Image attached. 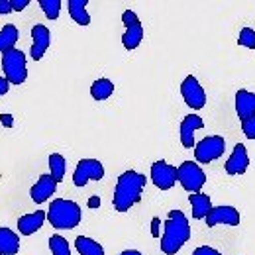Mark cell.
<instances>
[{
	"mask_svg": "<svg viewBox=\"0 0 255 255\" xmlns=\"http://www.w3.org/2000/svg\"><path fill=\"white\" fill-rule=\"evenodd\" d=\"M181 95L192 110H200V108L206 106V93H204L202 85L198 83V79L194 75L185 77V81L181 85Z\"/></svg>",
	"mask_w": 255,
	"mask_h": 255,
	"instance_id": "cell-9",
	"label": "cell"
},
{
	"mask_svg": "<svg viewBox=\"0 0 255 255\" xmlns=\"http://www.w3.org/2000/svg\"><path fill=\"white\" fill-rule=\"evenodd\" d=\"M10 91V83L6 81V77H0V96L6 95Z\"/></svg>",
	"mask_w": 255,
	"mask_h": 255,
	"instance_id": "cell-33",
	"label": "cell"
},
{
	"mask_svg": "<svg viewBox=\"0 0 255 255\" xmlns=\"http://www.w3.org/2000/svg\"><path fill=\"white\" fill-rule=\"evenodd\" d=\"M189 202L192 208V218L194 220H202L208 216V212L212 210V200L208 194L196 192V194H189Z\"/></svg>",
	"mask_w": 255,
	"mask_h": 255,
	"instance_id": "cell-18",
	"label": "cell"
},
{
	"mask_svg": "<svg viewBox=\"0 0 255 255\" xmlns=\"http://www.w3.org/2000/svg\"><path fill=\"white\" fill-rule=\"evenodd\" d=\"M87 4H89V0H69L67 2L69 16L79 26H89L91 24V16L87 12Z\"/></svg>",
	"mask_w": 255,
	"mask_h": 255,
	"instance_id": "cell-20",
	"label": "cell"
},
{
	"mask_svg": "<svg viewBox=\"0 0 255 255\" xmlns=\"http://www.w3.org/2000/svg\"><path fill=\"white\" fill-rule=\"evenodd\" d=\"M98 204H100V198H98V196H93V198L89 200V206H91V208H96Z\"/></svg>",
	"mask_w": 255,
	"mask_h": 255,
	"instance_id": "cell-34",
	"label": "cell"
},
{
	"mask_svg": "<svg viewBox=\"0 0 255 255\" xmlns=\"http://www.w3.org/2000/svg\"><path fill=\"white\" fill-rule=\"evenodd\" d=\"M57 185H59V183H57L51 175H41V177L37 179V183L30 189V196H32V200L35 202V204H43V202H47V200H49V196H51V194H55Z\"/></svg>",
	"mask_w": 255,
	"mask_h": 255,
	"instance_id": "cell-14",
	"label": "cell"
},
{
	"mask_svg": "<svg viewBox=\"0 0 255 255\" xmlns=\"http://www.w3.org/2000/svg\"><path fill=\"white\" fill-rule=\"evenodd\" d=\"M39 6H41L43 14H45L49 20H57L59 14H61L63 2H61V0H39Z\"/></svg>",
	"mask_w": 255,
	"mask_h": 255,
	"instance_id": "cell-26",
	"label": "cell"
},
{
	"mask_svg": "<svg viewBox=\"0 0 255 255\" xmlns=\"http://www.w3.org/2000/svg\"><path fill=\"white\" fill-rule=\"evenodd\" d=\"M238 45L248 47V49H255V32L252 28H242V32L238 35Z\"/></svg>",
	"mask_w": 255,
	"mask_h": 255,
	"instance_id": "cell-27",
	"label": "cell"
},
{
	"mask_svg": "<svg viewBox=\"0 0 255 255\" xmlns=\"http://www.w3.org/2000/svg\"><path fill=\"white\" fill-rule=\"evenodd\" d=\"M120 255H143L141 252H137V250H124Z\"/></svg>",
	"mask_w": 255,
	"mask_h": 255,
	"instance_id": "cell-35",
	"label": "cell"
},
{
	"mask_svg": "<svg viewBox=\"0 0 255 255\" xmlns=\"http://www.w3.org/2000/svg\"><path fill=\"white\" fill-rule=\"evenodd\" d=\"M218 224H226V226H240V212L234 206L228 204H220V206H212V210L206 216V226L214 228Z\"/></svg>",
	"mask_w": 255,
	"mask_h": 255,
	"instance_id": "cell-11",
	"label": "cell"
},
{
	"mask_svg": "<svg viewBox=\"0 0 255 255\" xmlns=\"http://www.w3.org/2000/svg\"><path fill=\"white\" fill-rule=\"evenodd\" d=\"M47 163H49V175L57 183H61L65 177V171H67V161H65V157L61 153H51Z\"/></svg>",
	"mask_w": 255,
	"mask_h": 255,
	"instance_id": "cell-24",
	"label": "cell"
},
{
	"mask_svg": "<svg viewBox=\"0 0 255 255\" xmlns=\"http://www.w3.org/2000/svg\"><path fill=\"white\" fill-rule=\"evenodd\" d=\"M20 252V238L10 228H0V254L16 255Z\"/></svg>",
	"mask_w": 255,
	"mask_h": 255,
	"instance_id": "cell-19",
	"label": "cell"
},
{
	"mask_svg": "<svg viewBox=\"0 0 255 255\" xmlns=\"http://www.w3.org/2000/svg\"><path fill=\"white\" fill-rule=\"evenodd\" d=\"M192 255H222L218 250H214V248H210V246H200V248H196Z\"/></svg>",
	"mask_w": 255,
	"mask_h": 255,
	"instance_id": "cell-29",
	"label": "cell"
},
{
	"mask_svg": "<svg viewBox=\"0 0 255 255\" xmlns=\"http://www.w3.org/2000/svg\"><path fill=\"white\" fill-rule=\"evenodd\" d=\"M104 177V167L98 159H81L75 173L73 183L75 187H85L89 181H100Z\"/></svg>",
	"mask_w": 255,
	"mask_h": 255,
	"instance_id": "cell-8",
	"label": "cell"
},
{
	"mask_svg": "<svg viewBox=\"0 0 255 255\" xmlns=\"http://www.w3.org/2000/svg\"><path fill=\"white\" fill-rule=\"evenodd\" d=\"M81 218H83V212H81V206L75 200L55 198L49 204L47 220L57 230H73L81 224Z\"/></svg>",
	"mask_w": 255,
	"mask_h": 255,
	"instance_id": "cell-3",
	"label": "cell"
},
{
	"mask_svg": "<svg viewBox=\"0 0 255 255\" xmlns=\"http://www.w3.org/2000/svg\"><path fill=\"white\" fill-rule=\"evenodd\" d=\"M10 12H14V10H12V0H0V14L6 16V14H10Z\"/></svg>",
	"mask_w": 255,
	"mask_h": 255,
	"instance_id": "cell-31",
	"label": "cell"
},
{
	"mask_svg": "<svg viewBox=\"0 0 255 255\" xmlns=\"http://www.w3.org/2000/svg\"><path fill=\"white\" fill-rule=\"evenodd\" d=\"M161 226H163V222H161L159 218L155 216V218L151 220V236H153V238H159V230H161Z\"/></svg>",
	"mask_w": 255,
	"mask_h": 255,
	"instance_id": "cell-32",
	"label": "cell"
},
{
	"mask_svg": "<svg viewBox=\"0 0 255 255\" xmlns=\"http://www.w3.org/2000/svg\"><path fill=\"white\" fill-rule=\"evenodd\" d=\"M0 255H2V254H0Z\"/></svg>",
	"mask_w": 255,
	"mask_h": 255,
	"instance_id": "cell-37",
	"label": "cell"
},
{
	"mask_svg": "<svg viewBox=\"0 0 255 255\" xmlns=\"http://www.w3.org/2000/svg\"><path fill=\"white\" fill-rule=\"evenodd\" d=\"M250 167V155L244 143H236L232 155L228 157V161L224 163V169L228 175H244Z\"/></svg>",
	"mask_w": 255,
	"mask_h": 255,
	"instance_id": "cell-12",
	"label": "cell"
},
{
	"mask_svg": "<svg viewBox=\"0 0 255 255\" xmlns=\"http://www.w3.org/2000/svg\"><path fill=\"white\" fill-rule=\"evenodd\" d=\"M49 250H51V254L53 255H71V248H69V242L65 240L63 236H59V234H53V236H49Z\"/></svg>",
	"mask_w": 255,
	"mask_h": 255,
	"instance_id": "cell-25",
	"label": "cell"
},
{
	"mask_svg": "<svg viewBox=\"0 0 255 255\" xmlns=\"http://www.w3.org/2000/svg\"><path fill=\"white\" fill-rule=\"evenodd\" d=\"M236 112H238V118L242 122L255 116V93L240 89L236 93Z\"/></svg>",
	"mask_w": 255,
	"mask_h": 255,
	"instance_id": "cell-16",
	"label": "cell"
},
{
	"mask_svg": "<svg viewBox=\"0 0 255 255\" xmlns=\"http://www.w3.org/2000/svg\"><path fill=\"white\" fill-rule=\"evenodd\" d=\"M242 131H244V135L248 139H255V116L242 122Z\"/></svg>",
	"mask_w": 255,
	"mask_h": 255,
	"instance_id": "cell-28",
	"label": "cell"
},
{
	"mask_svg": "<svg viewBox=\"0 0 255 255\" xmlns=\"http://www.w3.org/2000/svg\"><path fill=\"white\" fill-rule=\"evenodd\" d=\"M177 179L181 183V187L191 194L202 191L204 183H206V175L204 171L200 169L198 163L194 161H183L179 167H177Z\"/></svg>",
	"mask_w": 255,
	"mask_h": 255,
	"instance_id": "cell-5",
	"label": "cell"
},
{
	"mask_svg": "<svg viewBox=\"0 0 255 255\" xmlns=\"http://www.w3.org/2000/svg\"><path fill=\"white\" fill-rule=\"evenodd\" d=\"M224 151H226V139L222 135H206L194 145V159L196 163L206 165V163L220 159Z\"/></svg>",
	"mask_w": 255,
	"mask_h": 255,
	"instance_id": "cell-6",
	"label": "cell"
},
{
	"mask_svg": "<svg viewBox=\"0 0 255 255\" xmlns=\"http://www.w3.org/2000/svg\"><path fill=\"white\" fill-rule=\"evenodd\" d=\"M26 6H30V0H12V10L14 12H22Z\"/></svg>",
	"mask_w": 255,
	"mask_h": 255,
	"instance_id": "cell-30",
	"label": "cell"
},
{
	"mask_svg": "<svg viewBox=\"0 0 255 255\" xmlns=\"http://www.w3.org/2000/svg\"><path fill=\"white\" fill-rule=\"evenodd\" d=\"M32 49H30V55H32L33 61H39L43 55H45V51H47V47H49V43H51V32H49V28H45L43 24H35L32 28Z\"/></svg>",
	"mask_w": 255,
	"mask_h": 255,
	"instance_id": "cell-13",
	"label": "cell"
},
{
	"mask_svg": "<svg viewBox=\"0 0 255 255\" xmlns=\"http://www.w3.org/2000/svg\"><path fill=\"white\" fill-rule=\"evenodd\" d=\"M122 24L126 26V32L122 35V45L128 51H133L139 47V43L143 41V26L137 18V14L133 10H126L122 14Z\"/></svg>",
	"mask_w": 255,
	"mask_h": 255,
	"instance_id": "cell-7",
	"label": "cell"
},
{
	"mask_svg": "<svg viewBox=\"0 0 255 255\" xmlns=\"http://www.w3.org/2000/svg\"><path fill=\"white\" fill-rule=\"evenodd\" d=\"M2 69L4 77L10 85H24L28 79V67H26V55L20 49H10L2 55Z\"/></svg>",
	"mask_w": 255,
	"mask_h": 255,
	"instance_id": "cell-4",
	"label": "cell"
},
{
	"mask_svg": "<svg viewBox=\"0 0 255 255\" xmlns=\"http://www.w3.org/2000/svg\"><path fill=\"white\" fill-rule=\"evenodd\" d=\"M18 39H20V32H18V28H16V26H12V24H6V26L0 30V53L4 55L6 51L14 49V47H16V43H18Z\"/></svg>",
	"mask_w": 255,
	"mask_h": 255,
	"instance_id": "cell-21",
	"label": "cell"
},
{
	"mask_svg": "<svg viewBox=\"0 0 255 255\" xmlns=\"http://www.w3.org/2000/svg\"><path fill=\"white\" fill-rule=\"evenodd\" d=\"M2 120H4V124H6V126H10V124H12V118H10V114H4V116H2Z\"/></svg>",
	"mask_w": 255,
	"mask_h": 255,
	"instance_id": "cell-36",
	"label": "cell"
},
{
	"mask_svg": "<svg viewBox=\"0 0 255 255\" xmlns=\"http://www.w3.org/2000/svg\"><path fill=\"white\" fill-rule=\"evenodd\" d=\"M165 230L161 238V252L165 255H175L191 240V224L181 210H169L165 220Z\"/></svg>",
	"mask_w": 255,
	"mask_h": 255,
	"instance_id": "cell-2",
	"label": "cell"
},
{
	"mask_svg": "<svg viewBox=\"0 0 255 255\" xmlns=\"http://www.w3.org/2000/svg\"><path fill=\"white\" fill-rule=\"evenodd\" d=\"M145 175L133 171V169H128L124 171L118 181H116V189H114V198H112V204H114V210L118 212H128L131 206H135L139 200H141V194L145 189Z\"/></svg>",
	"mask_w": 255,
	"mask_h": 255,
	"instance_id": "cell-1",
	"label": "cell"
},
{
	"mask_svg": "<svg viewBox=\"0 0 255 255\" xmlns=\"http://www.w3.org/2000/svg\"><path fill=\"white\" fill-rule=\"evenodd\" d=\"M75 248L81 255H104V248L96 240L87 238V236H77Z\"/></svg>",
	"mask_w": 255,
	"mask_h": 255,
	"instance_id": "cell-22",
	"label": "cell"
},
{
	"mask_svg": "<svg viewBox=\"0 0 255 255\" xmlns=\"http://www.w3.org/2000/svg\"><path fill=\"white\" fill-rule=\"evenodd\" d=\"M204 128V120L198 116V114H189L183 118L181 122V143L185 149H191L194 147V131L196 129H202Z\"/></svg>",
	"mask_w": 255,
	"mask_h": 255,
	"instance_id": "cell-15",
	"label": "cell"
},
{
	"mask_svg": "<svg viewBox=\"0 0 255 255\" xmlns=\"http://www.w3.org/2000/svg\"><path fill=\"white\" fill-rule=\"evenodd\" d=\"M47 220V212L43 210H35L32 214H24L20 220H18V230L22 236H32L33 232H37L43 222Z\"/></svg>",
	"mask_w": 255,
	"mask_h": 255,
	"instance_id": "cell-17",
	"label": "cell"
},
{
	"mask_svg": "<svg viewBox=\"0 0 255 255\" xmlns=\"http://www.w3.org/2000/svg\"><path fill=\"white\" fill-rule=\"evenodd\" d=\"M114 93V83L110 79H96L91 85V96L95 100H106Z\"/></svg>",
	"mask_w": 255,
	"mask_h": 255,
	"instance_id": "cell-23",
	"label": "cell"
},
{
	"mask_svg": "<svg viewBox=\"0 0 255 255\" xmlns=\"http://www.w3.org/2000/svg\"><path fill=\"white\" fill-rule=\"evenodd\" d=\"M151 181L159 191H169L175 187L177 179V167L169 165L167 161H155L151 165Z\"/></svg>",
	"mask_w": 255,
	"mask_h": 255,
	"instance_id": "cell-10",
	"label": "cell"
}]
</instances>
